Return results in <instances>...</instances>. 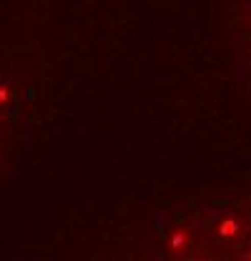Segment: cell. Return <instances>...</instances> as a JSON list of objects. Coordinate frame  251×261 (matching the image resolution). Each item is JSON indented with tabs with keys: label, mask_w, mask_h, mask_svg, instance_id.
Masks as SVG:
<instances>
[{
	"label": "cell",
	"mask_w": 251,
	"mask_h": 261,
	"mask_svg": "<svg viewBox=\"0 0 251 261\" xmlns=\"http://www.w3.org/2000/svg\"><path fill=\"white\" fill-rule=\"evenodd\" d=\"M188 249H191L188 231L186 228H176V231L171 233V251H176V254H186Z\"/></svg>",
	"instance_id": "1"
},
{
	"label": "cell",
	"mask_w": 251,
	"mask_h": 261,
	"mask_svg": "<svg viewBox=\"0 0 251 261\" xmlns=\"http://www.w3.org/2000/svg\"><path fill=\"white\" fill-rule=\"evenodd\" d=\"M216 233H219L221 239H236L239 233H241V226H239V221H234V219H223L219 226H216Z\"/></svg>",
	"instance_id": "2"
},
{
	"label": "cell",
	"mask_w": 251,
	"mask_h": 261,
	"mask_svg": "<svg viewBox=\"0 0 251 261\" xmlns=\"http://www.w3.org/2000/svg\"><path fill=\"white\" fill-rule=\"evenodd\" d=\"M8 100H10V88H8L5 83H0V108H3Z\"/></svg>",
	"instance_id": "3"
}]
</instances>
